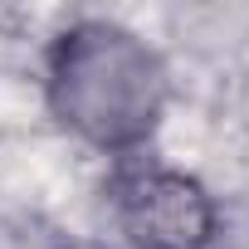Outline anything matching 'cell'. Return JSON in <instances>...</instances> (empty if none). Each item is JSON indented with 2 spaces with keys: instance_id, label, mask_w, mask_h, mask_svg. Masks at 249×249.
Returning a JSON list of instances; mask_svg holds the SVG:
<instances>
[{
  "instance_id": "1",
  "label": "cell",
  "mask_w": 249,
  "mask_h": 249,
  "mask_svg": "<svg viewBox=\"0 0 249 249\" xmlns=\"http://www.w3.org/2000/svg\"><path fill=\"white\" fill-rule=\"evenodd\" d=\"M44 103L64 132L127 161L142 157L166 117L171 69L137 30L83 15L69 20L44 54Z\"/></svg>"
},
{
  "instance_id": "2",
  "label": "cell",
  "mask_w": 249,
  "mask_h": 249,
  "mask_svg": "<svg viewBox=\"0 0 249 249\" xmlns=\"http://www.w3.org/2000/svg\"><path fill=\"white\" fill-rule=\"evenodd\" d=\"M112 220L132 249H215L220 205L181 166L127 157L107 181Z\"/></svg>"
}]
</instances>
